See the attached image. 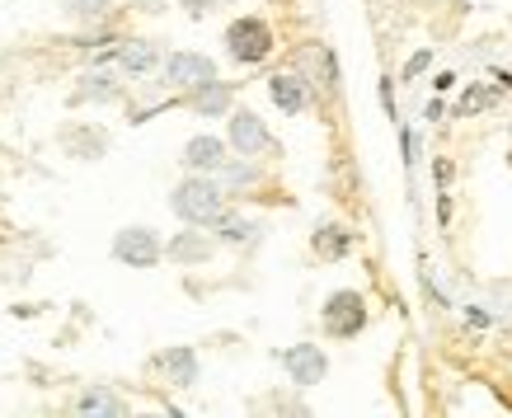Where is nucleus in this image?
Here are the masks:
<instances>
[{
    "mask_svg": "<svg viewBox=\"0 0 512 418\" xmlns=\"http://www.w3.org/2000/svg\"><path fill=\"white\" fill-rule=\"evenodd\" d=\"M212 76H217V66H212V57H202V52H174L170 62H165V80H170L174 90H198Z\"/></svg>",
    "mask_w": 512,
    "mask_h": 418,
    "instance_id": "39448f33",
    "label": "nucleus"
},
{
    "mask_svg": "<svg viewBox=\"0 0 512 418\" xmlns=\"http://www.w3.org/2000/svg\"><path fill=\"white\" fill-rule=\"evenodd\" d=\"M160 235L151 226H127V231L113 235V259L118 264H132V268H156L160 264Z\"/></svg>",
    "mask_w": 512,
    "mask_h": 418,
    "instance_id": "7ed1b4c3",
    "label": "nucleus"
},
{
    "mask_svg": "<svg viewBox=\"0 0 512 418\" xmlns=\"http://www.w3.org/2000/svg\"><path fill=\"white\" fill-rule=\"evenodd\" d=\"M76 104H109V99H118V85H113V76H104V71H90V76H80V90L71 94Z\"/></svg>",
    "mask_w": 512,
    "mask_h": 418,
    "instance_id": "ddd939ff",
    "label": "nucleus"
},
{
    "mask_svg": "<svg viewBox=\"0 0 512 418\" xmlns=\"http://www.w3.org/2000/svg\"><path fill=\"white\" fill-rule=\"evenodd\" d=\"M348 245H353V240H348L343 226H325V231H315V254H320V259H343Z\"/></svg>",
    "mask_w": 512,
    "mask_h": 418,
    "instance_id": "2eb2a0df",
    "label": "nucleus"
},
{
    "mask_svg": "<svg viewBox=\"0 0 512 418\" xmlns=\"http://www.w3.org/2000/svg\"><path fill=\"white\" fill-rule=\"evenodd\" d=\"M66 10L76 19H104L109 15V0H66Z\"/></svg>",
    "mask_w": 512,
    "mask_h": 418,
    "instance_id": "a211bd4d",
    "label": "nucleus"
},
{
    "mask_svg": "<svg viewBox=\"0 0 512 418\" xmlns=\"http://www.w3.org/2000/svg\"><path fill=\"white\" fill-rule=\"evenodd\" d=\"M207 254H212V240H207V235H198V226H193V231H184L170 245V259H179V264H202Z\"/></svg>",
    "mask_w": 512,
    "mask_h": 418,
    "instance_id": "4468645a",
    "label": "nucleus"
},
{
    "mask_svg": "<svg viewBox=\"0 0 512 418\" xmlns=\"http://www.w3.org/2000/svg\"><path fill=\"white\" fill-rule=\"evenodd\" d=\"M113 57H118V66H123V71H132V76H146V71L160 62V52L151 43H141V38L118 43V52H113Z\"/></svg>",
    "mask_w": 512,
    "mask_h": 418,
    "instance_id": "9b49d317",
    "label": "nucleus"
},
{
    "mask_svg": "<svg viewBox=\"0 0 512 418\" xmlns=\"http://www.w3.org/2000/svg\"><path fill=\"white\" fill-rule=\"evenodd\" d=\"M362 325H367V306L357 292H334L325 301V329L334 339H353Z\"/></svg>",
    "mask_w": 512,
    "mask_h": 418,
    "instance_id": "20e7f679",
    "label": "nucleus"
},
{
    "mask_svg": "<svg viewBox=\"0 0 512 418\" xmlns=\"http://www.w3.org/2000/svg\"><path fill=\"white\" fill-rule=\"evenodd\" d=\"M170 207H174V217L188 221V226H217L221 212H226V193H221V184L193 174V179H184L170 193Z\"/></svg>",
    "mask_w": 512,
    "mask_h": 418,
    "instance_id": "f257e3e1",
    "label": "nucleus"
},
{
    "mask_svg": "<svg viewBox=\"0 0 512 418\" xmlns=\"http://www.w3.org/2000/svg\"><path fill=\"white\" fill-rule=\"evenodd\" d=\"M231 146L249 160V155H264L268 146H273V141H268V127L259 123L254 113L240 109V113H231Z\"/></svg>",
    "mask_w": 512,
    "mask_h": 418,
    "instance_id": "0eeeda50",
    "label": "nucleus"
},
{
    "mask_svg": "<svg viewBox=\"0 0 512 418\" xmlns=\"http://www.w3.org/2000/svg\"><path fill=\"white\" fill-rule=\"evenodd\" d=\"M76 409L80 414H127V404L118 400V395H109V390H90V395H80Z\"/></svg>",
    "mask_w": 512,
    "mask_h": 418,
    "instance_id": "f3484780",
    "label": "nucleus"
},
{
    "mask_svg": "<svg viewBox=\"0 0 512 418\" xmlns=\"http://www.w3.org/2000/svg\"><path fill=\"white\" fill-rule=\"evenodd\" d=\"M141 5H165V0H141Z\"/></svg>",
    "mask_w": 512,
    "mask_h": 418,
    "instance_id": "412c9836",
    "label": "nucleus"
},
{
    "mask_svg": "<svg viewBox=\"0 0 512 418\" xmlns=\"http://www.w3.org/2000/svg\"><path fill=\"white\" fill-rule=\"evenodd\" d=\"M282 367H287V376H292L296 386H320L329 372V357L315 343H296V348L282 353Z\"/></svg>",
    "mask_w": 512,
    "mask_h": 418,
    "instance_id": "423d86ee",
    "label": "nucleus"
},
{
    "mask_svg": "<svg viewBox=\"0 0 512 418\" xmlns=\"http://www.w3.org/2000/svg\"><path fill=\"white\" fill-rule=\"evenodd\" d=\"M226 47H231L235 62L254 66V62H264L268 52H273V29H268L264 19L245 15V19H235L231 29H226Z\"/></svg>",
    "mask_w": 512,
    "mask_h": 418,
    "instance_id": "f03ea898",
    "label": "nucleus"
},
{
    "mask_svg": "<svg viewBox=\"0 0 512 418\" xmlns=\"http://www.w3.org/2000/svg\"><path fill=\"white\" fill-rule=\"evenodd\" d=\"M184 10L193 19H207V15H217V10H226V0H184Z\"/></svg>",
    "mask_w": 512,
    "mask_h": 418,
    "instance_id": "6ab92c4d",
    "label": "nucleus"
},
{
    "mask_svg": "<svg viewBox=\"0 0 512 418\" xmlns=\"http://www.w3.org/2000/svg\"><path fill=\"white\" fill-rule=\"evenodd\" d=\"M156 367L170 376L174 386H193V381H198V357H193V348H170V353H160Z\"/></svg>",
    "mask_w": 512,
    "mask_h": 418,
    "instance_id": "1a4fd4ad",
    "label": "nucleus"
},
{
    "mask_svg": "<svg viewBox=\"0 0 512 418\" xmlns=\"http://www.w3.org/2000/svg\"><path fill=\"white\" fill-rule=\"evenodd\" d=\"M268 94H273V104H278L282 113H301V109H306V80H301V76H273Z\"/></svg>",
    "mask_w": 512,
    "mask_h": 418,
    "instance_id": "f8f14e48",
    "label": "nucleus"
},
{
    "mask_svg": "<svg viewBox=\"0 0 512 418\" xmlns=\"http://www.w3.org/2000/svg\"><path fill=\"white\" fill-rule=\"evenodd\" d=\"M184 165L193 174H217L221 165H226V141H217V137H193L184 146Z\"/></svg>",
    "mask_w": 512,
    "mask_h": 418,
    "instance_id": "6e6552de",
    "label": "nucleus"
},
{
    "mask_svg": "<svg viewBox=\"0 0 512 418\" xmlns=\"http://www.w3.org/2000/svg\"><path fill=\"white\" fill-rule=\"evenodd\" d=\"M217 231H221V240H226V245H249V240L259 235V226H254V221H245V217H231V212H221Z\"/></svg>",
    "mask_w": 512,
    "mask_h": 418,
    "instance_id": "dca6fc26",
    "label": "nucleus"
},
{
    "mask_svg": "<svg viewBox=\"0 0 512 418\" xmlns=\"http://www.w3.org/2000/svg\"><path fill=\"white\" fill-rule=\"evenodd\" d=\"M217 174H226V184H254V170H249V165H231V160H226Z\"/></svg>",
    "mask_w": 512,
    "mask_h": 418,
    "instance_id": "aec40b11",
    "label": "nucleus"
},
{
    "mask_svg": "<svg viewBox=\"0 0 512 418\" xmlns=\"http://www.w3.org/2000/svg\"><path fill=\"white\" fill-rule=\"evenodd\" d=\"M193 94V109L207 113V118H221V113H231V85H221L217 76L207 80V85H198V90H188Z\"/></svg>",
    "mask_w": 512,
    "mask_h": 418,
    "instance_id": "9d476101",
    "label": "nucleus"
}]
</instances>
